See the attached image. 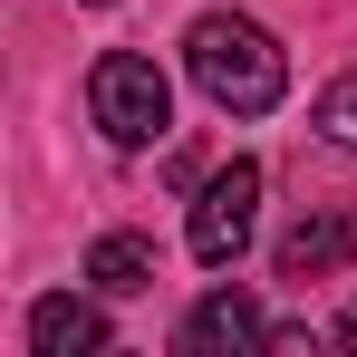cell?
Wrapping results in <instances>:
<instances>
[{
	"mask_svg": "<svg viewBox=\"0 0 357 357\" xmlns=\"http://www.w3.org/2000/svg\"><path fill=\"white\" fill-rule=\"evenodd\" d=\"M309 126H319L328 145H348V155H357V68H348V77H328V87H319V116H309Z\"/></svg>",
	"mask_w": 357,
	"mask_h": 357,
	"instance_id": "8",
	"label": "cell"
},
{
	"mask_svg": "<svg viewBox=\"0 0 357 357\" xmlns=\"http://www.w3.org/2000/svg\"><path fill=\"white\" fill-rule=\"evenodd\" d=\"M183 68H193V87H203L222 116H271L280 87H290L280 39H271L261 20H241V10H203V20L183 29Z\"/></svg>",
	"mask_w": 357,
	"mask_h": 357,
	"instance_id": "1",
	"label": "cell"
},
{
	"mask_svg": "<svg viewBox=\"0 0 357 357\" xmlns=\"http://www.w3.org/2000/svg\"><path fill=\"white\" fill-rule=\"evenodd\" d=\"M251 222H261V165H251V155H232L222 174H203L183 241H193V261H203V271H232L241 241H251Z\"/></svg>",
	"mask_w": 357,
	"mask_h": 357,
	"instance_id": "3",
	"label": "cell"
},
{
	"mask_svg": "<svg viewBox=\"0 0 357 357\" xmlns=\"http://www.w3.org/2000/svg\"><path fill=\"white\" fill-rule=\"evenodd\" d=\"M338 338H348V348H357V309H348V319H338Z\"/></svg>",
	"mask_w": 357,
	"mask_h": 357,
	"instance_id": "9",
	"label": "cell"
},
{
	"mask_svg": "<svg viewBox=\"0 0 357 357\" xmlns=\"http://www.w3.org/2000/svg\"><path fill=\"white\" fill-rule=\"evenodd\" d=\"M87 107H97V126L116 145H165L174 135V87H165V68L135 59V49H107L87 68Z\"/></svg>",
	"mask_w": 357,
	"mask_h": 357,
	"instance_id": "2",
	"label": "cell"
},
{
	"mask_svg": "<svg viewBox=\"0 0 357 357\" xmlns=\"http://www.w3.org/2000/svg\"><path fill=\"white\" fill-rule=\"evenodd\" d=\"M97 348H107V309L97 299L59 290V299L29 309V357H97Z\"/></svg>",
	"mask_w": 357,
	"mask_h": 357,
	"instance_id": "5",
	"label": "cell"
},
{
	"mask_svg": "<svg viewBox=\"0 0 357 357\" xmlns=\"http://www.w3.org/2000/svg\"><path fill=\"white\" fill-rule=\"evenodd\" d=\"M183 348L193 357H241V348H271V328H261V309H251L241 290H213V299H193Z\"/></svg>",
	"mask_w": 357,
	"mask_h": 357,
	"instance_id": "4",
	"label": "cell"
},
{
	"mask_svg": "<svg viewBox=\"0 0 357 357\" xmlns=\"http://www.w3.org/2000/svg\"><path fill=\"white\" fill-rule=\"evenodd\" d=\"M348 251H357V213H309L280 232V280H328Z\"/></svg>",
	"mask_w": 357,
	"mask_h": 357,
	"instance_id": "6",
	"label": "cell"
},
{
	"mask_svg": "<svg viewBox=\"0 0 357 357\" xmlns=\"http://www.w3.org/2000/svg\"><path fill=\"white\" fill-rule=\"evenodd\" d=\"M87 280H97L107 299L155 290V241H145V232H97V251H87Z\"/></svg>",
	"mask_w": 357,
	"mask_h": 357,
	"instance_id": "7",
	"label": "cell"
}]
</instances>
